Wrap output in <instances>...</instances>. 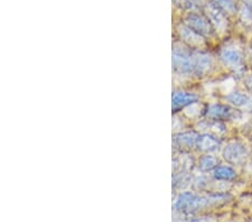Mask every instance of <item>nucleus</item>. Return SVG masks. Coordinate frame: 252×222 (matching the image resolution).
<instances>
[{"instance_id": "nucleus-1", "label": "nucleus", "mask_w": 252, "mask_h": 222, "mask_svg": "<svg viewBox=\"0 0 252 222\" xmlns=\"http://www.w3.org/2000/svg\"><path fill=\"white\" fill-rule=\"evenodd\" d=\"M194 55L184 47H174L173 51V65L174 70L180 74L194 73Z\"/></svg>"}, {"instance_id": "nucleus-2", "label": "nucleus", "mask_w": 252, "mask_h": 222, "mask_svg": "<svg viewBox=\"0 0 252 222\" xmlns=\"http://www.w3.org/2000/svg\"><path fill=\"white\" fill-rule=\"evenodd\" d=\"M223 159L232 165H241L248 157V149L242 143L231 141L223 149Z\"/></svg>"}, {"instance_id": "nucleus-3", "label": "nucleus", "mask_w": 252, "mask_h": 222, "mask_svg": "<svg viewBox=\"0 0 252 222\" xmlns=\"http://www.w3.org/2000/svg\"><path fill=\"white\" fill-rule=\"evenodd\" d=\"M220 59L224 65L234 71L241 70L243 66V53L237 46H225L220 52Z\"/></svg>"}, {"instance_id": "nucleus-4", "label": "nucleus", "mask_w": 252, "mask_h": 222, "mask_svg": "<svg viewBox=\"0 0 252 222\" xmlns=\"http://www.w3.org/2000/svg\"><path fill=\"white\" fill-rule=\"evenodd\" d=\"M205 13L207 19L219 33H225L227 30V19L221 8H219L215 3H207L205 6Z\"/></svg>"}, {"instance_id": "nucleus-5", "label": "nucleus", "mask_w": 252, "mask_h": 222, "mask_svg": "<svg viewBox=\"0 0 252 222\" xmlns=\"http://www.w3.org/2000/svg\"><path fill=\"white\" fill-rule=\"evenodd\" d=\"M206 116L209 117V119L213 120H234L239 117V112L234 110L229 106H225V104H220V103H213L210 104L206 109Z\"/></svg>"}, {"instance_id": "nucleus-6", "label": "nucleus", "mask_w": 252, "mask_h": 222, "mask_svg": "<svg viewBox=\"0 0 252 222\" xmlns=\"http://www.w3.org/2000/svg\"><path fill=\"white\" fill-rule=\"evenodd\" d=\"M186 25L202 36H209L212 34V25H211L210 20L203 17L202 15H189L188 18H186Z\"/></svg>"}, {"instance_id": "nucleus-7", "label": "nucleus", "mask_w": 252, "mask_h": 222, "mask_svg": "<svg viewBox=\"0 0 252 222\" xmlns=\"http://www.w3.org/2000/svg\"><path fill=\"white\" fill-rule=\"evenodd\" d=\"M178 34H180L183 42H185L188 45L192 47H202L204 46L205 39L201 34L196 33L192 28L189 26L182 25L178 27Z\"/></svg>"}, {"instance_id": "nucleus-8", "label": "nucleus", "mask_w": 252, "mask_h": 222, "mask_svg": "<svg viewBox=\"0 0 252 222\" xmlns=\"http://www.w3.org/2000/svg\"><path fill=\"white\" fill-rule=\"evenodd\" d=\"M194 61V74L197 76H203L209 73L211 68L213 66L212 56L207 53H196L193 58Z\"/></svg>"}, {"instance_id": "nucleus-9", "label": "nucleus", "mask_w": 252, "mask_h": 222, "mask_svg": "<svg viewBox=\"0 0 252 222\" xmlns=\"http://www.w3.org/2000/svg\"><path fill=\"white\" fill-rule=\"evenodd\" d=\"M198 136L194 131H186L174 137L175 146L180 149H192L197 145Z\"/></svg>"}, {"instance_id": "nucleus-10", "label": "nucleus", "mask_w": 252, "mask_h": 222, "mask_svg": "<svg viewBox=\"0 0 252 222\" xmlns=\"http://www.w3.org/2000/svg\"><path fill=\"white\" fill-rule=\"evenodd\" d=\"M221 141L218 139L217 136L211 134H204L198 137L196 147L202 152L213 153L220 148Z\"/></svg>"}, {"instance_id": "nucleus-11", "label": "nucleus", "mask_w": 252, "mask_h": 222, "mask_svg": "<svg viewBox=\"0 0 252 222\" xmlns=\"http://www.w3.org/2000/svg\"><path fill=\"white\" fill-rule=\"evenodd\" d=\"M226 101L235 108L240 109H251L252 108V96L243 94V92H232L225 96Z\"/></svg>"}, {"instance_id": "nucleus-12", "label": "nucleus", "mask_w": 252, "mask_h": 222, "mask_svg": "<svg viewBox=\"0 0 252 222\" xmlns=\"http://www.w3.org/2000/svg\"><path fill=\"white\" fill-rule=\"evenodd\" d=\"M197 101V96L189 92H174L173 95V109L178 110L181 108H186Z\"/></svg>"}, {"instance_id": "nucleus-13", "label": "nucleus", "mask_w": 252, "mask_h": 222, "mask_svg": "<svg viewBox=\"0 0 252 222\" xmlns=\"http://www.w3.org/2000/svg\"><path fill=\"white\" fill-rule=\"evenodd\" d=\"M200 127L203 129V130L207 131L206 134H211L217 137L223 135L225 132V126L219 120H213V119L205 120L200 124Z\"/></svg>"}, {"instance_id": "nucleus-14", "label": "nucleus", "mask_w": 252, "mask_h": 222, "mask_svg": "<svg viewBox=\"0 0 252 222\" xmlns=\"http://www.w3.org/2000/svg\"><path fill=\"white\" fill-rule=\"evenodd\" d=\"M195 196L193 193L190 192H184L177 196V199L175 200L174 203V210L176 211H189V209L194 201Z\"/></svg>"}, {"instance_id": "nucleus-15", "label": "nucleus", "mask_w": 252, "mask_h": 222, "mask_svg": "<svg viewBox=\"0 0 252 222\" xmlns=\"http://www.w3.org/2000/svg\"><path fill=\"white\" fill-rule=\"evenodd\" d=\"M239 15L240 19L245 25H252V0H242Z\"/></svg>"}, {"instance_id": "nucleus-16", "label": "nucleus", "mask_w": 252, "mask_h": 222, "mask_svg": "<svg viewBox=\"0 0 252 222\" xmlns=\"http://www.w3.org/2000/svg\"><path fill=\"white\" fill-rule=\"evenodd\" d=\"M213 176L220 181H232L237 176V173L230 166H218L214 169Z\"/></svg>"}, {"instance_id": "nucleus-17", "label": "nucleus", "mask_w": 252, "mask_h": 222, "mask_svg": "<svg viewBox=\"0 0 252 222\" xmlns=\"http://www.w3.org/2000/svg\"><path fill=\"white\" fill-rule=\"evenodd\" d=\"M198 167L203 172H209L218 167V159L212 155H205L198 161Z\"/></svg>"}, {"instance_id": "nucleus-18", "label": "nucleus", "mask_w": 252, "mask_h": 222, "mask_svg": "<svg viewBox=\"0 0 252 222\" xmlns=\"http://www.w3.org/2000/svg\"><path fill=\"white\" fill-rule=\"evenodd\" d=\"M215 5L219 8H221L223 11L225 13L232 15L235 11V6L233 0H213Z\"/></svg>"}, {"instance_id": "nucleus-19", "label": "nucleus", "mask_w": 252, "mask_h": 222, "mask_svg": "<svg viewBox=\"0 0 252 222\" xmlns=\"http://www.w3.org/2000/svg\"><path fill=\"white\" fill-rule=\"evenodd\" d=\"M189 176L186 172L180 173V174H175L174 176V185L176 188H184L189 184Z\"/></svg>"}, {"instance_id": "nucleus-20", "label": "nucleus", "mask_w": 252, "mask_h": 222, "mask_svg": "<svg viewBox=\"0 0 252 222\" xmlns=\"http://www.w3.org/2000/svg\"><path fill=\"white\" fill-rule=\"evenodd\" d=\"M186 222H217L212 218H195L192 220H188Z\"/></svg>"}, {"instance_id": "nucleus-21", "label": "nucleus", "mask_w": 252, "mask_h": 222, "mask_svg": "<svg viewBox=\"0 0 252 222\" xmlns=\"http://www.w3.org/2000/svg\"><path fill=\"white\" fill-rule=\"evenodd\" d=\"M247 87L252 90V75L247 79Z\"/></svg>"}, {"instance_id": "nucleus-22", "label": "nucleus", "mask_w": 252, "mask_h": 222, "mask_svg": "<svg viewBox=\"0 0 252 222\" xmlns=\"http://www.w3.org/2000/svg\"><path fill=\"white\" fill-rule=\"evenodd\" d=\"M189 1L192 3H195V5H200V3H202L204 0H189Z\"/></svg>"}]
</instances>
